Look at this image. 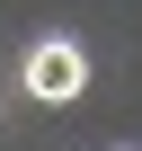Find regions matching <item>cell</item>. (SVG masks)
<instances>
[{
	"label": "cell",
	"instance_id": "obj_1",
	"mask_svg": "<svg viewBox=\"0 0 142 151\" xmlns=\"http://www.w3.org/2000/svg\"><path fill=\"white\" fill-rule=\"evenodd\" d=\"M18 80H27L36 107H62V98H80V89H89V53L71 45V36H36L27 62H18Z\"/></svg>",
	"mask_w": 142,
	"mask_h": 151
}]
</instances>
